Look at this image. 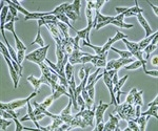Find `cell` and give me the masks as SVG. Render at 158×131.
<instances>
[{"mask_svg": "<svg viewBox=\"0 0 158 131\" xmlns=\"http://www.w3.org/2000/svg\"><path fill=\"white\" fill-rule=\"evenodd\" d=\"M142 94H143V91H142V90H140V91H136L134 94V97H133V105L134 106H136V105L142 106V105H143Z\"/></svg>", "mask_w": 158, "mask_h": 131, "instance_id": "cell-26", "label": "cell"}, {"mask_svg": "<svg viewBox=\"0 0 158 131\" xmlns=\"http://www.w3.org/2000/svg\"><path fill=\"white\" fill-rule=\"evenodd\" d=\"M157 110H158L157 105H154V106H150L149 110H147L146 112H142V113L140 112V115H152V117H155V119H158Z\"/></svg>", "mask_w": 158, "mask_h": 131, "instance_id": "cell-27", "label": "cell"}, {"mask_svg": "<svg viewBox=\"0 0 158 131\" xmlns=\"http://www.w3.org/2000/svg\"><path fill=\"white\" fill-rule=\"evenodd\" d=\"M128 10V7H116V11L118 14H122V13H124Z\"/></svg>", "mask_w": 158, "mask_h": 131, "instance_id": "cell-49", "label": "cell"}, {"mask_svg": "<svg viewBox=\"0 0 158 131\" xmlns=\"http://www.w3.org/2000/svg\"><path fill=\"white\" fill-rule=\"evenodd\" d=\"M127 122H128V128H126L124 131H130V130L139 131V125L137 124L134 120H129V121H127Z\"/></svg>", "mask_w": 158, "mask_h": 131, "instance_id": "cell-29", "label": "cell"}, {"mask_svg": "<svg viewBox=\"0 0 158 131\" xmlns=\"http://www.w3.org/2000/svg\"><path fill=\"white\" fill-rule=\"evenodd\" d=\"M27 80L33 85V86H34V91H36V92H38V90H39L40 85L43 84V80L41 79V78L37 79V78L33 77V75H30V77H27Z\"/></svg>", "mask_w": 158, "mask_h": 131, "instance_id": "cell-22", "label": "cell"}, {"mask_svg": "<svg viewBox=\"0 0 158 131\" xmlns=\"http://www.w3.org/2000/svg\"><path fill=\"white\" fill-rule=\"evenodd\" d=\"M13 121H14V123L16 124V131H21L23 130V126H22L21 124H20V121L17 119V118H15V119H13Z\"/></svg>", "mask_w": 158, "mask_h": 131, "instance_id": "cell-41", "label": "cell"}, {"mask_svg": "<svg viewBox=\"0 0 158 131\" xmlns=\"http://www.w3.org/2000/svg\"><path fill=\"white\" fill-rule=\"evenodd\" d=\"M36 43H37L38 45H40V46H41V47H44V41H43L42 37H41V31H40V29H38L36 39H35V41H33L32 43H31V45L36 44Z\"/></svg>", "mask_w": 158, "mask_h": 131, "instance_id": "cell-34", "label": "cell"}, {"mask_svg": "<svg viewBox=\"0 0 158 131\" xmlns=\"http://www.w3.org/2000/svg\"><path fill=\"white\" fill-rule=\"evenodd\" d=\"M146 75H152V77L157 78V77H158V71H157V68L155 69V70H147Z\"/></svg>", "mask_w": 158, "mask_h": 131, "instance_id": "cell-44", "label": "cell"}, {"mask_svg": "<svg viewBox=\"0 0 158 131\" xmlns=\"http://www.w3.org/2000/svg\"><path fill=\"white\" fill-rule=\"evenodd\" d=\"M157 103H158V97H156L155 98V100L154 101H152L151 103L149 104V107L150 106H154V105H157Z\"/></svg>", "mask_w": 158, "mask_h": 131, "instance_id": "cell-52", "label": "cell"}, {"mask_svg": "<svg viewBox=\"0 0 158 131\" xmlns=\"http://www.w3.org/2000/svg\"><path fill=\"white\" fill-rule=\"evenodd\" d=\"M148 120H149V117L148 115H141L140 118H137L134 121L139 125V131H144L146 130V126L148 123Z\"/></svg>", "mask_w": 158, "mask_h": 131, "instance_id": "cell-25", "label": "cell"}, {"mask_svg": "<svg viewBox=\"0 0 158 131\" xmlns=\"http://www.w3.org/2000/svg\"><path fill=\"white\" fill-rule=\"evenodd\" d=\"M9 6H3L1 10V16H0V18H1V25H6V17H7V14H9Z\"/></svg>", "mask_w": 158, "mask_h": 131, "instance_id": "cell-35", "label": "cell"}, {"mask_svg": "<svg viewBox=\"0 0 158 131\" xmlns=\"http://www.w3.org/2000/svg\"><path fill=\"white\" fill-rule=\"evenodd\" d=\"M140 107L141 106H139V105H136L135 106V119H137L138 117H140Z\"/></svg>", "mask_w": 158, "mask_h": 131, "instance_id": "cell-46", "label": "cell"}, {"mask_svg": "<svg viewBox=\"0 0 158 131\" xmlns=\"http://www.w3.org/2000/svg\"><path fill=\"white\" fill-rule=\"evenodd\" d=\"M148 3H149L150 6H151V7H152V9H153V11L155 12V15H158V10H157V6H155L154 4H152V3H151V2H150V1H148Z\"/></svg>", "mask_w": 158, "mask_h": 131, "instance_id": "cell-50", "label": "cell"}, {"mask_svg": "<svg viewBox=\"0 0 158 131\" xmlns=\"http://www.w3.org/2000/svg\"><path fill=\"white\" fill-rule=\"evenodd\" d=\"M53 101H54V97H53V94H52V95H50L49 98H47L44 102H43L42 104H40V106L43 107V108H45V109H47V108L49 107L51 104H52Z\"/></svg>", "mask_w": 158, "mask_h": 131, "instance_id": "cell-38", "label": "cell"}, {"mask_svg": "<svg viewBox=\"0 0 158 131\" xmlns=\"http://www.w3.org/2000/svg\"><path fill=\"white\" fill-rule=\"evenodd\" d=\"M106 2V0H97V1L95 2V6H94V10H95L96 12H99V10H100V7L103 6L104 3Z\"/></svg>", "mask_w": 158, "mask_h": 131, "instance_id": "cell-40", "label": "cell"}, {"mask_svg": "<svg viewBox=\"0 0 158 131\" xmlns=\"http://www.w3.org/2000/svg\"><path fill=\"white\" fill-rule=\"evenodd\" d=\"M37 95V92L34 91L33 94H31V95L27 99H22V100H16V101H13V102H10V103H1L0 104V108L3 110H7V109H18V108H21L23 107L24 105H27V103L30 102L31 99H33L34 97Z\"/></svg>", "mask_w": 158, "mask_h": 131, "instance_id": "cell-5", "label": "cell"}, {"mask_svg": "<svg viewBox=\"0 0 158 131\" xmlns=\"http://www.w3.org/2000/svg\"><path fill=\"white\" fill-rule=\"evenodd\" d=\"M109 107V104H104L102 101L99 102L98 107L96 108L95 110V115H96V125L99 124V123H102L103 122V115L104 112H106V108Z\"/></svg>", "mask_w": 158, "mask_h": 131, "instance_id": "cell-11", "label": "cell"}, {"mask_svg": "<svg viewBox=\"0 0 158 131\" xmlns=\"http://www.w3.org/2000/svg\"><path fill=\"white\" fill-rule=\"evenodd\" d=\"M95 110H96V107H94V109H88V108H85V110H80V112L77 113V114L79 117L82 118L86 125L94 128L93 121H94V118H95Z\"/></svg>", "mask_w": 158, "mask_h": 131, "instance_id": "cell-7", "label": "cell"}, {"mask_svg": "<svg viewBox=\"0 0 158 131\" xmlns=\"http://www.w3.org/2000/svg\"><path fill=\"white\" fill-rule=\"evenodd\" d=\"M72 105H73V102H72V100L70 99V101H69V104H68V106L64 108V110H62V112L60 113V118L62 119L63 121V123H67V124H70L71 123V121L73 120V118L71 115V107H72ZM69 127H70V125H69ZM69 130V129H68Z\"/></svg>", "mask_w": 158, "mask_h": 131, "instance_id": "cell-12", "label": "cell"}, {"mask_svg": "<svg viewBox=\"0 0 158 131\" xmlns=\"http://www.w3.org/2000/svg\"><path fill=\"white\" fill-rule=\"evenodd\" d=\"M114 113H118V117L121 120H135V106L133 104H129V103L124 102L123 104L115 106Z\"/></svg>", "mask_w": 158, "mask_h": 131, "instance_id": "cell-2", "label": "cell"}, {"mask_svg": "<svg viewBox=\"0 0 158 131\" xmlns=\"http://www.w3.org/2000/svg\"><path fill=\"white\" fill-rule=\"evenodd\" d=\"M12 122H14V121H13V120L6 121L3 117H2V118H1V120H0V124H1V130H2V131H6V128H7V126L11 125V124H12Z\"/></svg>", "mask_w": 158, "mask_h": 131, "instance_id": "cell-37", "label": "cell"}, {"mask_svg": "<svg viewBox=\"0 0 158 131\" xmlns=\"http://www.w3.org/2000/svg\"><path fill=\"white\" fill-rule=\"evenodd\" d=\"M142 10L140 9V7L138 6V2L135 1V6L134 7H130V9L127 10L124 13H122V16L124 17H128V16H136L137 14H142Z\"/></svg>", "mask_w": 158, "mask_h": 131, "instance_id": "cell-18", "label": "cell"}, {"mask_svg": "<svg viewBox=\"0 0 158 131\" xmlns=\"http://www.w3.org/2000/svg\"><path fill=\"white\" fill-rule=\"evenodd\" d=\"M76 100H77L78 106H80V110H85V100H83L82 95L79 94Z\"/></svg>", "mask_w": 158, "mask_h": 131, "instance_id": "cell-39", "label": "cell"}, {"mask_svg": "<svg viewBox=\"0 0 158 131\" xmlns=\"http://www.w3.org/2000/svg\"><path fill=\"white\" fill-rule=\"evenodd\" d=\"M7 4H9V9H10V13H11V14L13 15V16H14V17H15V18H18V17H17V12H18V11H17V10H16V9H15V7H14V6H12V4H10V3H7Z\"/></svg>", "mask_w": 158, "mask_h": 131, "instance_id": "cell-43", "label": "cell"}, {"mask_svg": "<svg viewBox=\"0 0 158 131\" xmlns=\"http://www.w3.org/2000/svg\"><path fill=\"white\" fill-rule=\"evenodd\" d=\"M103 127H104V123H99V124L96 125V128H95V130H97V131H103Z\"/></svg>", "mask_w": 158, "mask_h": 131, "instance_id": "cell-47", "label": "cell"}, {"mask_svg": "<svg viewBox=\"0 0 158 131\" xmlns=\"http://www.w3.org/2000/svg\"><path fill=\"white\" fill-rule=\"evenodd\" d=\"M39 67L41 69V79L43 80V84H47L51 86L53 92L55 91V89L57 88V85L59 84V77H58V74L55 71L54 69H52L50 66L45 65L44 62L40 63Z\"/></svg>", "mask_w": 158, "mask_h": 131, "instance_id": "cell-1", "label": "cell"}, {"mask_svg": "<svg viewBox=\"0 0 158 131\" xmlns=\"http://www.w3.org/2000/svg\"><path fill=\"white\" fill-rule=\"evenodd\" d=\"M69 125H70V127H69V130L73 129V128H75V127L85 128V126H86V124L85 123V121H83V119H82L81 117H79L78 114L74 115L73 120L71 121V123H70Z\"/></svg>", "mask_w": 158, "mask_h": 131, "instance_id": "cell-16", "label": "cell"}, {"mask_svg": "<svg viewBox=\"0 0 158 131\" xmlns=\"http://www.w3.org/2000/svg\"><path fill=\"white\" fill-rule=\"evenodd\" d=\"M111 49L113 50V52H116L117 54H119V55H120V57L124 58V59H130V58H133V55H132L129 50H124V52H122V50L114 48V47H111Z\"/></svg>", "mask_w": 158, "mask_h": 131, "instance_id": "cell-30", "label": "cell"}, {"mask_svg": "<svg viewBox=\"0 0 158 131\" xmlns=\"http://www.w3.org/2000/svg\"><path fill=\"white\" fill-rule=\"evenodd\" d=\"M135 61L134 58H130V59H124V58H119V59H116V60H111L106 63V70L109 71V70H118L120 68L121 66H126V65H129L131 63H133Z\"/></svg>", "mask_w": 158, "mask_h": 131, "instance_id": "cell-6", "label": "cell"}, {"mask_svg": "<svg viewBox=\"0 0 158 131\" xmlns=\"http://www.w3.org/2000/svg\"><path fill=\"white\" fill-rule=\"evenodd\" d=\"M158 36V32H154L153 34L151 35V36H149V37H146L143 40H141V41L138 43V47H139V49L140 50H143L146 47L149 45L150 43H151V41L153 39H154L155 37Z\"/></svg>", "mask_w": 158, "mask_h": 131, "instance_id": "cell-21", "label": "cell"}, {"mask_svg": "<svg viewBox=\"0 0 158 131\" xmlns=\"http://www.w3.org/2000/svg\"><path fill=\"white\" fill-rule=\"evenodd\" d=\"M85 56H90V54H88V52H82L80 49H74L73 48L72 54L69 56V62H70L72 65H75L76 61H77L79 58L85 57Z\"/></svg>", "mask_w": 158, "mask_h": 131, "instance_id": "cell-14", "label": "cell"}, {"mask_svg": "<svg viewBox=\"0 0 158 131\" xmlns=\"http://www.w3.org/2000/svg\"><path fill=\"white\" fill-rule=\"evenodd\" d=\"M72 10L73 12L75 13L76 15L80 18V6H81V1H79V0H75V1L73 2L72 4Z\"/></svg>", "mask_w": 158, "mask_h": 131, "instance_id": "cell-33", "label": "cell"}, {"mask_svg": "<svg viewBox=\"0 0 158 131\" xmlns=\"http://www.w3.org/2000/svg\"><path fill=\"white\" fill-rule=\"evenodd\" d=\"M122 41L124 42V44L127 45V48L129 49V52H131L132 55H134L136 52H138L139 47H138V43H135V42H130L127 39H122Z\"/></svg>", "mask_w": 158, "mask_h": 131, "instance_id": "cell-24", "label": "cell"}, {"mask_svg": "<svg viewBox=\"0 0 158 131\" xmlns=\"http://www.w3.org/2000/svg\"><path fill=\"white\" fill-rule=\"evenodd\" d=\"M70 6V3L69 2H65V3H62L60 4L59 6H57L54 11L50 12V15H53V16H58V15H61V14H64L65 13V10H67V7Z\"/></svg>", "mask_w": 158, "mask_h": 131, "instance_id": "cell-23", "label": "cell"}, {"mask_svg": "<svg viewBox=\"0 0 158 131\" xmlns=\"http://www.w3.org/2000/svg\"><path fill=\"white\" fill-rule=\"evenodd\" d=\"M102 75H103V72L100 75H98L97 77H96V79H94L91 83H89L88 85H85V88H86V90H88L89 97H90L93 101H94V95H95V84H96V82H97L98 80L102 77Z\"/></svg>", "mask_w": 158, "mask_h": 131, "instance_id": "cell-17", "label": "cell"}, {"mask_svg": "<svg viewBox=\"0 0 158 131\" xmlns=\"http://www.w3.org/2000/svg\"><path fill=\"white\" fill-rule=\"evenodd\" d=\"M65 16L68 17L69 19H71V20H73V21H75V20H77L79 17L77 16V15L75 14V13L73 12V10H72V6H69L68 7H67V10H65Z\"/></svg>", "mask_w": 158, "mask_h": 131, "instance_id": "cell-28", "label": "cell"}, {"mask_svg": "<svg viewBox=\"0 0 158 131\" xmlns=\"http://www.w3.org/2000/svg\"><path fill=\"white\" fill-rule=\"evenodd\" d=\"M157 36L154 38V39L151 41V43H150L148 46L144 48L143 50H142V52H143V59L146 60V61L148 62V60H149L150 58V55H151V52H153V50H155L157 48Z\"/></svg>", "mask_w": 158, "mask_h": 131, "instance_id": "cell-13", "label": "cell"}, {"mask_svg": "<svg viewBox=\"0 0 158 131\" xmlns=\"http://www.w3.org/2000/svg\"><path fill=\"white\" fill-rule=\"evenodd\" d=\"M99 74H100V68H97V70H96V71L94 72V74H92V75H90V77H89L88 83H91L94 79H96V77H97V75H98Z\"/></svg>", "mask_w": 158, "mask_h": 131, "instance_id": "cell-42", "label": "cell"}, {"mask_svg": "<svg viewBox=\"0 0 158 131\" xmlns=\"http://www.w3.org/2000/svg\"><path fill=\"white\" fill-rule=\"evenodd\" d=\"M112 81H113V85H116L118 83V75H117V72H115L112 78Z\"/></svg>", "mask_w": 158, "mask_h": 131, "instance_id": "cell-48", "label": "cell"}, {"mask_svg": "<svg viewBox=\"0 0 158 131\" xmlns=\"http://www.w3.org/2000/svg\"><path fill=\"white\" fill-rule=\"evenodd\" d=\"M85 77V67L83 66L82 68L80 69V71H79V78H80V80H83Z\"/></svg>", "mask_w": 158, "mask_h": 131, "instance_id": "cell-45", "label": "cell"}, {"mask_svg": "<svg viewBox=\"0 0 158 131\" xmlns=\"http://www.w3.org/2000/svg\"><path fill=\"white\" fill-rule=\"evenodd\" d=\"M103 81H104V84L106 85V87L109 88L110 90V94H111V104H113L114 106H117V102H116V98H115V94L113 92V81H112V78L109 77L108 75V71L104 69L103 71Z\"/></svg>", "mask_w": 158, "mask_h": 131, "instance_id": "cell-10", "label": "cell"}, {"mask_svg": "<svg viewBox=\"0 0 158 131\" xmlns=\"http://www.w3.org/2000/svg\"><path fill=\"white\" fill-rule=\"evenodd\" d=\"M0 50H1V52H2V55H3L4 59H6V63H7V65H9L10 74H11L13 83H14V88H17V87H18V83H19V78H20V75H18V72L16 71V69L14 68V65H13V63H12V61H11V59H13V58L11 57V55H10L7 47H6V46H4L3 43H0Z\"/></svg>", "mask_w": 158, "mask_h": 131, "instance_id": "cell-3", "label": "cell"}, {"mask_svg": "<svg viewBox=\"0 0 158 131\" xmlns=\"http://www.w3.org/2000/svg\"><path fill=\"white\" fill-rule=\"evenodd\" d=\"M65 77H67V80H68V83L71 81V77L73 75V65L71 64L70 62L67 63L65 65Z\"/></svg>", "mask_w": 158, "mask_h": 131, "instance_id": "cell-32", "label": "cell"}, {"mask_svg": "<svg viewBox=\"0 0 158 131\" xmlns=\"http://www.w3.org/2000/svg\"><path fill=\"white\" fill-rule=\"evenodd\" d=\"M152 63H153V65H155V66H157V64H158V57H157V56H154V57H153V59H152Z\"/></svg>", "mask_w": 158, "mask_h": 131, "instance_id": "cell-51", "label": "cell"}, {"mask_svg": "<svg viewBox=\"0 0 158 131\" xmlns=\"http://www.w3.org/2000/svg\"><path fill=\"white\" fill-rule=\"evenodd\" d=\"M128 80V75H124L123 78H121L120 80H118V83H117L116 85H114V88H113V92H114V94H116L118 90H120L121 89V87H122V85L124 84V82Z\"/></svg>", "mask_w": 158, "mask_h": 131, "instance_id": "cell-31", "label": "cell"}, {"mask_svg": "<svg viewBox=\"0 0 158 131\" xmlns=\"http://www.w3.org/2000/svg\"><path fill=\"white\" fill-rule=\"evenodd\" d=\"M140 66H141V63H140L139 60H136V61H134L133 63L129 64L128 66H124V68H126L127 70H133V69L139 68Z\"/></svg>", "mask_w": 158, "mask_h": 131, "instance_id": "cell-36", "label": "cell"}, {"mask_svg": "<svg viewBox=\"0 0 158 131\" xmlns=\"http://www.w3.org/2000/svg\"><path fill=\"white\" fill-rule=\"evenodd\" d=\"M136 16H137V19H138V22L140 23V25H141V26L143 27L144 31H146V35H147L146 37L151 36V35L154 32H153V29H151V27H150L149 23H148V21H147L146 19H144V17L142 16V14H137Z\"/></svg>", "mask_w": 158, "mask_h": 131, "instance_id": "cell-15", "label": "cell"}, {"mask_svg": "<svg viewBox=\"0 0 158 131\" xmlns=\"http://www.w3.org/2000/svg\"><path fill=\"white\" fill-rule=\"evenodd\" d=\"M119 120L120 118L117 115H114L113 113H110V120L104 124L103 131H119Z\"/></svg>", "mask_w": 158, "mask_h": 131, "instance_id": "cell-8", "label": "cell"}, {"mask_svg": "<svg viewBox=\"0 0 158 131\" xmlns=\"http://www.w3.org/2000/svg\"><path fill=\"white\" fill-rule=\"evenodd\" d=\"M69 90H68V88L64 86V85H62V84H58L57 85V88L55 89V91L53 92V97H54V100H57L58 98L60 97V95H62V94H64V95H68L69 98H70V94H69Z\"/></svg>", "mask_w": 158, "mask_h": 131, "instance_id": "cell-19", "label": "cell"}, {"mask_svg": "<svg viewBox=\"0 0 158 131\" xmlns=\"http://www.w3.org/2000/svg\"><path fill=\"white\" fill-rule=\"evenodd\" d=\"M27 114L25 115L24 118H22L21 120V122H24V121H27V120H31V121H33V123H34L35 125H36V127H37V129H39V130H42V131H48L47 130V127H41L39 124H38V120L36 119V115H35V113H34V110H33V108L31 107V104H30V102L27 103Z\"/></svg>", "mask_w": 158, "mask_h": 131, "instance_id": "cell-9", "label": "cell"}, {"mask_svg": "<svg viewBox=\"0 0 158 131\" xmlns=\"http://www.w3.org/2000/svg\"><path fill=\"white\" fill-rule=\"evenodd\" d=\"M50 48V45H47L44 47H40L39 49L34 50L31 54L25 55V60L31 62H34L36 64L39 65L40 63L44 62L47 59V54H48V49Z\"/></svg>", "mask_w": 158, "mask_h": 131, "instance_id": "cell-4", "label": "cell"}, {"mask_svg": "<svg viewBox=\"0 0 158 131\" xmlns=\"http://www.w3.org/2000/svg\"><path fill=\"white\" fill-rule=\"evenodd\" d=\"M48 29H50L51 34H52V36L54 39H59L60 41H62L64 38H63V35L61 34V33L59 32V29H58V26L55 24H48L47 25Z\"/></svg>", "mask_w": 158, "mask_h": 131, "instance_id": "cell-20", "label": "cell"}]
</instances>
